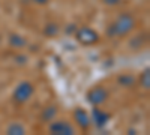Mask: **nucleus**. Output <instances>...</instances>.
<instances>
[{
    "mask_svg": "<svg viewBox=\"0 0 150 135\" xmlns=\"http://www.w3.org/2000/svg\"><path fill=\"white\" fill-rule=\"evenodd\" d=\"M134 27H135V18L128 12H123L108 26L107 36H110V38H122V36L129 35L134 30Z\"/></svg>",
    "mask_w": 150,
    "mask_h": 135,
    "instance_id": "obj_1",
    "label": "nucleus"
},
{
    "mask_svg": "<svg viewBox=\"0 0 150 135\" xmlns=\"http://www.w3.org/2000/svg\"><path fill=\"white\" fill-rule=\"evenodd\" d=\"M33 93H35L33 84L29 83V81H23L15 87L14 93H12V99H14V102H17V104H26L33 96Z\"/></svg>",
    "mask_w": 150,
    "mask_h": 135,
    "instance_id": "obj_2",
    "label": "nucleus"
},
{
    "mask_svg": "<svg viewBox=\"0 0 150 135\" xmlns=\"http://www.w3.org/2000/svg\"><path fill=\"white\" fill-rule=\"evenodd\" d=\"M75 38H77V41L83 45H93L99 41V35L92 29V27H80L77 30V33H75Z\"/></svg>",
    "mask_w": 150,
    "mask_h": 135,
    "instance_id": "obj_3",
    "label": "nucleus"
},
{
    "mask_svg": "<svg viewBox=\"0 0 150 135\" xmlns=\"http://www.w3.org/2000/svg\"><path fill=\"white\" fill-rule=\"evenodd\" d=\"M107 99H108V90L105 87H102V86H96V87L87 92V101L93 107L102 105Z\"/></svg>",
    "mask_w": 150,
    "mask_h": 135,
    "instance_id": "obj_4",
    "label": "nucleus"
},
{
    "mask_svg": "<svg viewBox=\"0 0 150 135\" xmlns=\"http://www.w3.org/2000/svg\"><path fill=\"white\" fill-rule=\"evenodd\" d=\"M50 132L53 135H74L75 129L68 120H57L50 125Z\"/></svg>",
    "mask_w": 150,
    "mask_h": 135,
    "instance_id": "obj_5",
    "label": "nucleus"
},
{
    "mask_svg": "<svg viewBox=\"0 0 150 135\" xmlns=\"http://www.w3.org/2000/svg\"><path fill=\"white\" fill-rule=\"evenodd\" d=\"M74 120L81 129H87L90 126V122H92L89 114H87L83 108H75L74 110Z\"/></svg>",
    "mask_w": 150,
    "mask_h": 135,
    "instance_id": "obj_6",
    "label": "nucleus"
},
{
    "mask_svg": "<svg viewBox=\"0 0 150 135\" xmlns=\"http://www.w3.org/2000/svg\"><path fill=\"white\" fill-rule=\"evenodd\" d=\"M92 117H93V123H95L98 128H104V126L108 123V120L111 119V116H110L108 113L102 111V110H101V108H98V107L93 108Z\"/></svg>",
    "mask_w": 150,
    "mask_h": 135,
    "instance_id": "obj_7",
    "label": "nucleus"
},
{
    "mask_svg": "<svg viewBox=\"0 0 150 135\" xmlns=\"http://www.w3.org/2000/svg\"><path fill=\"white\" fill-rule=\"evenodd\" d=\"M9 44H11L12 47H15V48H23L27 42H26V39H24L23 36H20V35H17V33H12V35L9 36Z\"/></svg>",
    "mask_w": 150,
    "mask_h": 135,
    "instance_id": "obj_8",
    "label": "nucleus"
},
{
    "mask_svg": "<svg viewBox=\"0 0 150 135\" xmlns=\"http://www.w3.org/2000/svg\"><path fill=\"white\" fill-rule=\"evenodd\" d=\"M8 134H11V135H23V134H26V128H24L21 123H12L8 128Z\"/></svg>",
    "mask_w": 150,
    "mask_h": 135,
    "instance_id": "obj_9",
    "label": "nucleus"
},
{
    "mask_svg": "<svg viewBox=\"0 0 150 135\" xmlns=\"http://www.w3.org/2000/svg\"><path fill=\"white\" fill-rule=\"evenodd\" d=\"M57 114V110H56V107H48V108H45L44 110V113H42V119L45 120V122H51L53 119H54V116Z\"/></svg>",
    "mask_w": 150,
    "mask_h": 135,
    "instance_id": "obj_10",
    "label": "nucleus"
},
{
    "mask_svg": "<svg viewBox=\"0 0 150 135\" xmlns=\"http://www.w3.org/2000/svg\"><path fill=\"white\" fill-rule=\"evenodd\" d=\"M141 87L149 90L150 89V71L146 69L143 74H141Z\"/></svg>",
    "mask_w": 150,
    "mask_h": 135,
    "instance_id": "obj_11",
    "label": "nucleus"
},
{
    "mask_svg": "<svg viewBox=\"0 0 150 135\" xmlns=\"http://www.w3.org/2000/svg\"><path fill=\"white\" fill-rule=\"evenodd\" d=\"M119 83H120L122 86H125V87H131V86H134L135 80H134L132 75H122V77L119 78Z\"/></svg>",
    "mask_w": 150,
    "mask_h": 135,
    "instance_id": "obj_12",
    "label": "nucleus"
},
{
    "mask_svg": "<svg viewBox=\"0 0 150 135\" xmlns=\"http://www.w3.org/2000/svg\"><path fill=\"white\" fill-rule=\"evenodd\" d=\"M57 32H59V26H57V24H54V23L47 24V27H45V30H44V33L48 35V36H56Z\"/></svg>",
    "mask_w": 150,
    "mask_h": 135,
    "instance_id": "obj_13",
    "label": "nucleus"
},
{
    "mask_svg": "<svg viewBox=\"0 0 150 135\" xmlns=\"http://www.w3.org/2000/svg\"><path fill=\"white\" fill-rule=\"evenodd\" d=\"M119 2H120V0H104L105 5H111V6H112V5H117Z\"/></svg>",
    "mask_w": 150,
    "mask_h": 135,
    "instance_id": "obj_14",
    "label": "nucleus"
},
{
    "mask_svg": "<svg viewBox=\"0 0 150 135\" xmlns=\"http://www.w3.org/2000/svg\"><path fill=\"white\" fill-rule=\"evenodd\" d=\"M32 2H35V3H38V5H47L50 0H32Z\"/></svg>",
    "mask_w": 150,
    "mask_h": 135,
    "instance_id": "obj_15",
    "label": "nucleus"
}]
</instances>
